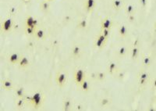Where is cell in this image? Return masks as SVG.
Segmentation results:
<instances>
[{
    "label": "cell",
    "mask_w": 156,
    "mask_h": 111,
    "mask_svg": "<svg viewBox=\"0 0 156 111\" xmlns=\"http://www.w3.org/2000/svg\"><path fill=\"white\" fill-rule=\"evenodd\" d=\"M24 99L26 100V103L32 107L34 110H39L44 105L45 103V95L42 92H36L32 95H25Z\"/></svg>",
    "instance_id": "cell-1"
},
{
    "label": "cell",
    "mask_w": 156,
    "mask_h": 111,
    "mask_svg": "<svg viewBox=\"0 0 156 111\" xmlns=\"http://www.w3.org/2000/svg\"><path fill=\"white\" fill-rule=\"evenodd\" d=\"M15 22L12 16H6L2 21V34H10L14 28Z\"/></svg>",
    "instance_id": "cell-2"
},
{
    "label": "cell",
    "mask_w": 156,
    "mask_h": 111,
    "mask_svg": "<svg viewBox=\"0 0 156 111\" xmlns=\"http://www.w3.org/2000/svg\"><path fill=\"white\" fill-rule=\"evenodd\" d=\"M55 83L59 88L65 87L68 81V72L66 71H59L55 75Z\"/></svg>",
    "instance_id": "cell-3"
},
{
    "label": "cell",
    "mask_w": 156,
    "mask_h": 111,
    "mask_svg": "<svg viewBox=\"0 0 156 111\" xmlns=\"http://www.w3.org/2000/svg\"><path fill=\"white\" fill-rule=\"evenodd\" d=\"M86 78H87V73L84 69H76L74 74H73V79H74V81H75V84L77 85V87H79L82 81Z\"/></svg>",
    "instance_id": "cell-4"
},
{
    "label": "cell",
    "mask_w": 156,
    "mask_h": 111,
    "mask_svg": "<svg viewBox=\"0 0 156 111\" xmlns=\"http://www.w3.org/2000/svg\"><path fill=\"white\" fill-rule=\"evenodd\" d=\"M107 41L108 39H106V37L104 36L101 32H99L97 36H96L95 40L94 42V46L98 50H102L105 48V46H106Z\"/></svg>",
    "instance_id": "cell-5"
},
{
    "label": "cell",
    "mask_w": 156,
    "mask_h": 111,
    "mask_svg": "<svg viewBox=\"0 0 156 111\" xmlns=\"http://www.w3.org/2000/svg\"><path fill=\"white\" fill-rule=\"evenodd\" d=\"M96 0H84V8L88 13H91L96 7Z\"/></svg>",
    "instance_id": "cell-6"
},
{
    "label": "cell",
    "mask_w": 156,
    "mask_h": 111,
    "mask_svg": "<svg viewBox=\"0 0 156 111\" xmlns=\"http://www.w3.org/2000/svg\"><path fill=\"white\" fill-rule=\"evenodd\" d=\"M25 27H31V28H38V21L32 15H28L25 19Z\"/></svg>",
    "instance_id": "cell-7"
},
{
    "label": "cell",
    "mask_w": 156,
    "mask_h": 111,
    "mask_svg": "<svg viewBox=\"0 0 156 111\" xmlns=\"http://www.w3.org/2000/svg\"><path fill=\"white\" fill-rule=\"evenodd\" d=\"M1 87L3 90L11 91L14 89V83L10 79H3L1 81Z\"/></svg>",
    "instance_id": "cell-8"
},
{
    "label": "cell",
    "mask_w": 156,
    "mask_h": 111,
    "mask_svg": "<svg viewBox=\"0 0 156 111\" xmlns=\"http://www.w3.org/2000/svg\"><path fill=\"white\" fill-rule=\"evenodd\" d=\"M152 63H153V59H152V57L151 55L149 54H145L142 57V60H141V63L143 67L144 68H148L152 66Z\"/></svg>",
    "instance_id": "cell-9"
},
{
    "label": "cell",
    "mask_w": 156,
    "mask_h": 111,
    "mask_svg": "<svg viewBox=\"0 0 156 111\" xmlns=\"http://www.w3.org/2000/svg\"><path fill=\"white\" fill-rule=\"evenodd\" d=\"M73 102L70 98H65L63 100V110L64 111H69L73 109Z\"/></svg>",
    "instance_id": "cell-10"
},
{
    "label": "cell",
    "mask_w": 156,
    "mask_h": 111,
    "mask_svg": "<svg viewBox=\"0 0 156 111\" xmlns=\"http://www.w3.org/2000/svg\"><path fill=\"white\" fill-rule=\"evenodd\" d=\"M112 25H113V21H112V20L110 17H109V16H106V17L102 19V20H101V24H100L101 29H112Z\"/></svg>",
    "instance_id": "cell-11"
},
{
    "label": "cell",
    "mask_w": 156,
    "mask_h": 111,
    "mask_svg": "<svg viewBox=\"0 0 156 111\" xmlns=\"http://www.w3.org/2000/svg\"><path fill=\"white\" fill-rule=\"evenodd\" d=\"M17 65H18L19 68L20 69L27 68V67L30 65V60H29L27 57H25V56H21L20 58V60H19L18 63H17Z\"/></svg>",
    "instance_id": "cell-12"
},
{
    "label": "cell",
    "mask_w": 156,
    "mask_h": 111,
    "mask_svg": "<svg viewBox=\"0 0 156 111\" xmlns=\"http://www.w3.org/2000/svg\"><path fill=\"white\" fill-rule=\"evenodd\" d=\"M140 49L139 46H133L130 48V58L132 60L136 61L140 56Z\"/></svg>",
    "instance_id": "cell-13"
},
{
    "label": "cell",
    "mask_w": 156,
    "mask_h": 111,
    "mask_svg": "<svg viewBox=\"0 0 156 111\" xmlns=\"http://www.w3.org/2000/svg\"><path fill=\"white\" fill-rule=\"evenodd\" d=\"M125 6L123 0H112V8L116 11H120Z\"/></svg>",
    "instance_id": "cell-14"
},
{
    "label": "cell",
    "mask_w": 156,
    "mask_h": 111,
    "mask_svg": "<svg viewBox=\"0 0 156 111\" xmlns=\"http://www.w3.org/2000/svg\"><path fill=\"white\" fill-rule=\"evenodd\" d=\"M21 55H20L17 53H13L9 55L8 57V62L12 65H17Z\"/></svg>",
    "instance_id": "cell-15"
},
{
    "label": "cell",
    "mask_w": 156,
    "mask_h": 111,
    "mask_svg": "<svg viewBox=\"0 0 156 111\" xmlns=\"http://www.w3.org/2000/svg\"><path fill=\"white\" fill-rule=\"evenodd\" d=\"M33 36L35 37V39H36L37 40H44L46 38V32L44 29L37 28Z\"/></svg>",
    "instance_id": "cell-16"
},
{
    "label": "cell",
    "mask_w": 156,
    "mask_h": 111,
    "mask_svg": "<svg viewBox=\"0 0 156 111\" xmlns=\"http://www.w3.org/2000/svg\"><path fill=\"white\" fill-rule=\"evenodd\" d=\"M81 53H82V49H81V47L79 45H74L73 47H72V49H71V54L73 56L74 58H79L81 57Z\"/></svg>",
    "instance_id": "cell-17"
},
{
    "label": "cell",
    "mask_w": 156,
    "mask_h": 111,
    "mask_svg": "<svg viewBox=\"0 0 156 111\" xmlns=\"http://www.w3.org/2000/svg\"><path fill=\"white\" fill-rule=\"evenodd\" d=\"M79 88L81 89V90L83 92H88L91 90V84H90V81L87 80V78L84 79L81 85H80Z\"/></svg>",
    "instance_id": "cell-18"
},
{
    "label": "cell",
    "mask_w": 156,
    "mask_h": 111,
    "mask_svg": "<svg viewBox=\"0 0 156 111\" xmlns=\"http://www.w3.org/2000/svg\"><path fill=\"white\" fill-rule=\"evenodd\" d=\"M129 53V48L126 45H122L117 50V56L119 58H124Z\"/></svg>",
    "instance_id": "cell-19"
},
{
    "label": "cell",
    "mask_w": 156,
    "mask_h": 111,
    "mask_svg": "<svg viewBox=\"0 0 156 111\" xmlns=\"http://www.w3.org/2000/svg\"><path fill=\"white\" fill-rule=\"evenodd\" d=\"M123 8L126 15L134 14V13H137L136 6H134V4H132V3H129V4L127 5H125Z\"/></svg>",
    "instance_id": "cell-20"
},
{
    "label": "cell",
    "mask_w": 156,
    "mask_h": 111,
    "mask_svg": "<svg viewBox=\"0 0 156 111\" xmlns=\"http://www.w3.org/2000/svg\"><path fill=\"white\" fill-rule=\"evenodd\" d=\"M118 34L120 38H126L128 35V28L125 24H120L118 28Z\"/></svg>",
    "instance_id": "cell-21"
},
{
    "label": "cell",
    "mask_w": 156,
    "mask_h": 111,
    "mask_svg": "<svg viewBox=\"0 0 156 111\" xmlns=\"http://www.w3.org/2000/svg\"><path fill=\"white\" fill-rule=\"evenodd\" d=\"M107 71L109 72V74H110L111 75L116 74V73L118 71V66L115 62L111 61L109 65H108Z\"/></svg>",
    "instance_id": "cell-22"
},
{
    "label": "cell",
    "mask_w": 156,
    "mask_h": 111,
    "mask_svg": "<svg viewBox=\"0 0 156 111\" xmlns=\"http://www.w3.org/2000/svg\"><path fill=\"white\" fill-rule=\"evenodd\" d=\"M40 9L43 13H49V11H50L51 10L50 2L46 1V0H43L42 2H41Z\"/></svg>",
    "instance_id": "cell-23"
},
{
    "label": "cell",
    "mask_w": 156,
    "mask_h": 111,
    "mask_svg": "<svg viewBox=\"0 0 156 111\" xmlns=\"http://www.w3.org/2000/svg\"><path fill=\"white\" fill-rule=\"evenodd\" d=\"M15 95L16 98H23L26 95V91L25 89L22 86H19V87L15 89Z\"/></svg>",
    "instance_id": "cell-24"
},
{
    "label": "cell",
    "mask_w": 156,
    "mask_h": 111,
    "mask_svg": "<svg viewBox=\"0 0 156 111\" xmlns=\"http://www.w3.org/2000/svg\"><path fill=\"white\" fill-rule=\"evenodd\" d=\"M87 26H88V22H87V20L86 18L81 19L77 24V28L81 29V30H84L87 28Z\"/></svg>",
    "instance_id": "cell-25"
},
{
    "label": "cell",
    "mask_w": 156,
    "mask_h": 111,
    "mask_svg": "<svg viewBox=\"0 0 156 111\" xmlns=\"http://www.w3.org/2000/svg\"><path fill=\"white\" fill-rule=\"evenodd\" d=\"M26 104V100H25L24 97L23 98H16V101H15V106L17 109H22L24 108Z\"/></svg>",
    "instance_id": "cell-26"
},
{
    "label": "cell",
    "mask_w": 156,
    "mask_h": 111,
    "mask_svg": "<svg viewBox=\"0 0 156 111\" xmlns=\"http://www.w3.org/2000/svg\"><path fill=\"white\" fill-rule=\"evenodd\" d=\"M112 103V99L108 98V97H104V98H101L99 100V103L101 107H108L109 105H110Z\"/></svg>",
    "instance_id": "cell-27"
},
{
    "label": "cell",
    "mask_w": 156,
    "mask_h": 111,
    "mask_svg": "<svg viewBox=\"0 0 156 111\" xmlns=\"http://www.w3.org/2000/svg\"><path fill=\"white\" fill-rule=\"evenodd\" d=\"M106 73L103 71H98L95 73V78L99 81H104L106 79Z\"/></svg>",
    "instance_id": "cell-28"
},
{
    "label": "cell",
    "mask_w": 156,
    "mask_h": 111,
    "mask_svg": "<svg viewBox=\"0 0 156 111\" xmlns=\"http://www.w3.org/2000/svg\"><path fill=\"white\" fill-rule=\"evenodd\" d=\"M140 78H144V79L151 78V75L147 71L142 70V71H140V72L138 73V79H140Z\"/></svg>",
    "instance_id": "cell-29"
},
{
    "label": "cell",
    "mask_w": 156,
    "mask_h": 111,
    "mask_svg": "<svg viewBox=\"0 0 156 111\" xmlns=\"http://www.w3.org/2000/svg\"><path fill=\"white\" fill-rule=\"evenodd\" d=\"M150 80L151 78H146V79H144V78H140V79H138V85L140 86V87L141 88H144L145 87V86H147V85L150 83Z\"/></svg>",
    "instance_id": "cell-30"
},
{
    "label": "cell",
    "mask_w": 156,
    "mask_h": 111,
    "mask_svg": "<svg viewBox=\"0 0 156 111\" xmlns=\"http://www.w3.org/2000/svg\"><path fill=\"white\" fill-rule=\"evenodd\" d=\"M37 28H31V27H25L24 28V32L27 35H29V36H33L35 32V30Z\"/></svg>",
    "instance_id": "cell-31"
},
{
    "label": "cell",
    "mask_w": 156,
    "mask_h": 111,
    "mask_svg": "<svg viewBox=\"0 0 156 111\" xmlns=\"http://www.w3.org/2000/svg\"><path fill=\"white\" fill-rule=\"evenodd\" d=\"M100 32L103 34L106 39H109L110 35H111V29H107V28L101 29V31H100Z\"/></svg>",
    "instance_id": "cell-32"
},
{
    "label": "cell",
    "mask_w": 156,
    "mask_h": 111,
    "mask_svg": "<svg viewBox=\"0 0 156 111\" xmlns=\"http://www.w3.org/2000/svg\"><path fill=\"white\" fill-rule=\"evenodd\" d=\"M138 2L142 10H146L148 6V0H138Z\"/></svg>",
    "instance_id": "cell-33"
},
{
    "label": "cell",
    "mask_w": 156,
    "mask_h": 111,
    "mask_svg": "<svg viewBox=\"0 0 156 111\" xmlns=\"http://www.w3.org/2000/svg\"><path fill=\"white\" fill-rule=\"evenodd\" d=\"M115 75H116V78L119 79V80H120V81L123 80L124 77H125V73L122 72V71H120V72H118L117 71Z\"/></svg>",
    "instance_id": "cell-34"
},
{
    "label": "cell",
    "mask_w": 156,
    "mask_h": 111,
    "mask_svg": "<svg viewBox=\"0 0 156 111\" xmlns=\"http://www.w3.org/2000/svg\"><path fill=\"white\" fill-rule=\"evenodd\" d=\"M136 13L134 14H129L127 15V20L130 23H134L136 20Z\"/></svg>",
    "instance_id": "cell-35"
},
{
    "label": "cell",
    "mask_w": 156,
    "mask_h": 111,
    "mask_svg": "<svg viewBox=\"0 0 156 111\" xmlns=\"http://www.w3.org/2000/svg\"><path fill=\"white\" fill-rule=\"evenodd\" d=\"M73 107H75L76 110L81 111V110H84V106L83 104H81V103H78L77 105L73 106Z\"/></svg>",
    "instance_id": "cell-36"
},
{
    "label": "cell",
    "mask_w": 156,
    "mask_h": 111,
    "mask_svg": "<svg viewBox=\"0 0 156 111\" xmlns=\"http://www.w3.org/2000/svg\"><path fill=\"white\" fill-rule=\"evenodd\" d=\"M155 81H156L155 77H154V79H153V80H152V79H151V80H150V83H151V84H152V89H156Z\"/></svg>",
    "instance_id": "cell-37"
},
{
    "label": "cell",
    "mask_w": 156,
    "mask_h": 111,
    "mask_svg": "<svg viewBox=\"0 0 156 111\" xmlns=\"http://www.w3.org/2000/svg\"><path fill=\"white\" fill-rule=\"evenodd\" d=\"M139 43H140L139 39H136L134 42L132 43V45H133V46H139Z\"/></svg>",
    "instance_id": "cell-38"
},
{
    "label": "cell",
    "mask_w": 156,
    "mask_h": 111,
    "mask_svg": "<svg viewBox=\"0 0 156 111\" xmlns=\"http://www.w3.org/2000/svg\"><path fill=\"white\" fill-rule=\"evenodd\" d=\"M10 13H11V14H14L15 12H16V9H15L14 7H12V8L10 10Z\"/></svg>",
    "instance_id": "cell-39"
},
{
    "label": "cell",
    "mask_w": 156,
    "mask_h": 111,
    "mask_svg": "<svg viewBox=\"0 0 156 111\" xmlns=\"http://www.w3.org/2000/svg\"><path fill=\"white\" fill-rule=\"evenodd\" d=\"M0 34H2V21H0Z\"/></svg>",
    "instance_id": "cell-40"
},
{
    "label": "cell",
    "mask_w": 156,
    "mask_h": 111,
    "mask_svg": "<svg viewBox=\"0 0 156 111\" xmlns=\"http://www.w3.org/2000/svg\"><path fill=\"white\" fill-rule=\"evenodd\" d=\"M23 2H24V3H29L30 2V0H22Z\"/></svg>",
    "instance_id": "cell-41"
},
{
    "label": "cell",
    "mask_w": 156,
    "mask_h": 111,
    "mask_svg": "<svg viewBox=\"0 0 156 111\" xmlns=\"http://www.w3.org/2000/svg\"><path fill=\"white\" fill-rule=\"evenodd\" d=\"M46 1H48V2H54L55 0H46Z\"/></svg>",
    "instance_id": "cell-42"
},
{
    "label": "cell",
    "mask_w": 156,
    "mask_h": 111,
    "mask_svg": "<svg viewBox=\"0 0 156 111\" xmlns=\"http://www.w3.org/2000/svg\"><path fill=\"white\" fill-rule=\"evenodd\" d=\"M123 1H124V0H123Z\"/></svg>",
    "instance_id": "cell-43"
}]
</instances>
